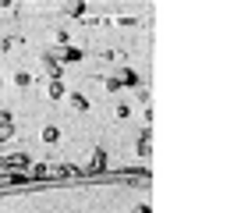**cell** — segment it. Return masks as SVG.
<instances>
[{
    "label": "cell",
    "mask_w": 248,
    "mask_h": 213,
    "mask_svg": "<svg viewBox=\"0 0 248 213\" xmlns=\"http://www.w3.org/2000/svg\"><path fill=\"white\" fill-rule=\"evenodd\" d=\"M46 57H53L57 64H78V61H82V50H78V47H57L53 53H46Z\"/></svg>",
    "instance_id": "obj_1"
},
{
    "label": "cell",
    "mask_w": 248,
    "mask_h": 213,
    "mask_svg": "<svg viewBox=\"0 0 248 213\" xmlns=\"http://www.w3.org/2000/svg\"><path fill=\"white\" fill-rule=\"evenodd\" d=\"M99 171H107V153L103 149H93V160H89V167L82 174H99Z\"/></svg>",
    "instance_id": "obj_2"
},
{
    "label": "cell",
    "mask_w": 248,
    "mask_h": 213,
    "mask_svg": "<svg viewBox=\"0 0 248 213\" xmlns=\"http://www.w3.org/2000/svg\"><path fill=\"white\" fill-rule=\"evenodd\" d=\"M61 64L53 61V57H43V78H50V82H61Z\"/></svg>",
    "instance_id": "obj_3"
},
{
    "label": "cell",
    "mask_w": 248,
    "mask_h": 213,
    "mask_svg": "<svg viewBox=\"0 0 248 213\" xmlns=\"http://www.w3.org/2000/svg\"><path fill=\"white\" fill-rule=\"evenodd\" d=\"M11 135H15V121H11V114H0V142H7Z\"/></svg>",
    "instance_id": "obj_4"
},
{
    "label": "cell",
    "mask_w": 248,
    "mask_h": 213,
    "mask_svg": "<svg viewBox=\"0 0 248 213\" xmlns=\"http://www.w3.org/2000/svg\"><path fill=\"white\" fill-rule=\"evenodd\" d=\"M149 153H153V131L145 128L142 139H139V156H149Z\"/></svg>",
    "instance_id": "obj_5"
},
{
    "label": "cell",
    "mask_w": 248,
    "mask_h": 213,
    "mask_svg": "<svg viewBox=\"0 0 248 213\" xmlns=\"http://www.w3.org/2000/svg\"><path fill=\"white\" fill-rule=\"evenodd\" d=\"M39 139H43V142H46V146H53V142H57V139H61V131H57V128H53V125H46V128H43V131H39Z\"/></svg>",
    "instance_id": "obj_6"
},
{
    "label": "cell",
    "mask_w": 248,
    "mask_h": 213,
    "mask_svg": "<svg viewBox=\"0 0 248 213\" xmlns=\"http://www.w3.org/2000/svg\"><path fill=\"white\" fill-rule=\"evenodd\" d=\"M117 78H121V85H139V75H135L131 68H124V71H121Z\"/></svg>",
    "instance_id": "obj_7"
},
{
    "label": "cell",
    "mask_w": 248,
    "mask_h": 213,
    "mask_svg": "<svg viewBox=\"0 0 248 213\" xmlns=\"http://www.w3.org/2000/svg\"><path fill=\"white\" fill-rule=\"evenodd\" d=\"M99 82L107 85V93H117V89H121V78L117 75H107V78H99Z\"/></svg>",
    "instance_id": "obj_8"
},
{
    "label": "cell",
    "mask_w": 248,
    "mask_h": 213,
    "mask_svg": "<svg viewBox=\"0 0 248 213\" xmlns=\"http://www.w3.org/2000/svg\"><path fill=\"white\" fill-rule=\"evenodd\" d=\"M50 39H53V50H57V47H67V32H61V29H53Z\"/></svg>",
    "instance_id": "obj_9"
},
{
    "label": "cell",
    "mask_w": 248,
    "mask_h": 213,
    "mask_svg": "<svg viewBox=\"0 0 248 213\" xmlns=\"http://www.w3.org/2000/svg\"><path fill=\"white\" fill-rule=\"evenodd\" d=\"M15 85H18V89L32 85V75H29V71H15Z\"/></svg>",
    "instance_id": "obj_10"
},
{
    "label": "cell",
    "mask_w": 248,
    "mask_h": 213,
    "mask_svg": "<svg viewBox=\"0 0 248 213\" xmlns=\"http://www.w3.org/2000/svg\"><path fill=\"white\" fill-rule=\"evenodd\" d=\"M46 96H50V99H61V96H64V85H61V82H50V85H46Z\"/></svg>",
    "instance_id": "obj_11"
},
{
    "label": "cell",
    "mask_w": 248,
    "mask_h": 213,
    "mask_svg": "<svg viewBox=\"0 0 248 213\" xmlns=\"http://www.w3.org/2000/svg\"><path fill=\"white\" fill-rule=\"evenodd\" d=\"M64 11H67V15H71V18H82V15H85V4H82V0H78V4H67Z\"/></svg>",
    "instance_id": "obj_12"
},
{
    "label": "cell",
    "mask_w": 248,
    "mask_h": 213,
    "mask_svg": "<svg viewBox=\"0 0 248 213\" xmlns=\"http://www.w3.org/2000/svg\"><path fill=\"white\" fill-rule=\"evenodd\" d=\"M71 103H75V110H89V99H85L82 93H75V96H71Z\"/></svg>",
    "instance_id": "obj_13"
},
{
    "label": "cell",
    "mask_w": 248,
    "mask_h": 213,
    "mask_svg": "<svg viewBox=\"0 0 248 213\" xmlns=\"http://www.w3.org/2000/svg\"><path fill=\"white\" fill-rule=\"evenodd\" d=\"M128 114H131V107H128V103H117V107H114V117H121V121H124Z\"/></svg>",
    "instance_id": "obj_14"
},
{
    "label": "cell",
    "mask_w": 248,
    "mask_h": 213,
    "mask_svg": "<svg viewBox=\"0 0 248 213\" xmlns=\"http://www.w3.org/2000/svg\"><path fill=\"white\" fill-rule=\"evenodd\" d=\"M135 213H153V210H149V206H139V210H135Z\"/></svg>",
    "instance_id": "obj_15"
}]
</instances>
